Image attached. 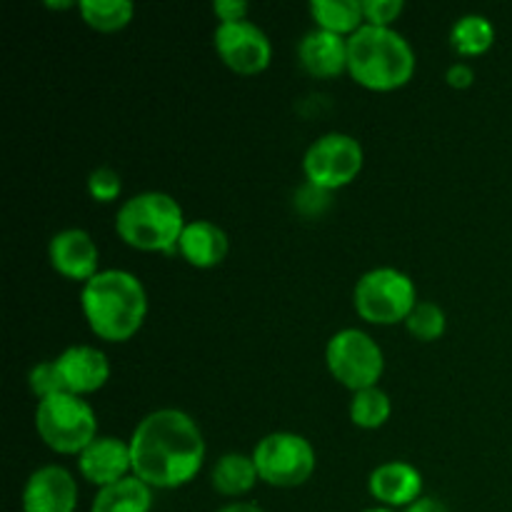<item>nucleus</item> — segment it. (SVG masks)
<instances>
[{"instance_id":"nucleus-1","label":"nucleus","mask_w":512,"mask_h":512,"mask_svg":"<svg viewBox=\"0 0 512 512\" xmlns=\"http://www.w3.org/2000/svg\"><path fill=\"white\" fill-rule=\"evenodd\" d=\"M133 475L153 490H175L195 480L205 463V438L185 410L160 408L130 435Z\"/></svg>"},{"instance_id":"nucleus-2","label":"nucleus","mask_w":512,"mask_h":512,"mask_svg":"<svg viewBox=\"0 0 512 512\" xmlns=\"http://www.w3.org/2000/svg\"><path fill=\"white\" fill-rule=\"evenodd\" d=\"M80 310L95 338L125 343L143 328L148 293L138 275L128 270H100L80 290Z\"/></svg>"},{"instance_id":"nucleus-3","label":"nucleus","mask_w":512,"mask_h":512,"mask_svg":"<svg viewBox=\"0 0 512 512\" xmlns=\"http://www.w3.org/2000/svg\"><path fill=\"white\" fill-rule=\"evenodd\" d=\"M415 50L395 28L368 25L348 38V75L365 90L393 93L415 75Z\"/></svg>"},{"instance_id":"nucleus-4","label":"nucleus","mask_w":512,"mask_h":512,"mask_svg":"<svg viewBox=\"0 0 512 512\" xmlns=\"http://www.w3.org/2000/svg\"><path fill=\"white\" fill-rule=\"evenodd\" d=\"M185 220L178 200L160 190H145L125 200L115 213V233L125 245L140 253L178 250Z\"/></svg>"},{"instance_id":"nucleus-5","label":"nucleus","mask_w":512,"mask_h":512,"mask_svg":"<svg viewBox=\"0 0 512 512\" xmlns=\"http://www.w3.org/2000/svg\"><path fill=\"white\" fill-rule=\"evenodd\" d=\"M35 433L58 455H80L98 438V418L88 400L60 393L35 408Z\"/></svg>"},{"instance_id":"nucleus-6","label":"nucleus","mask_w":512,"mask_h":512,"mask_svg":"<svg viewBox=\"0 0 512 512\" xmlns=\"http://www.w3.org/2000/svg\"><path fill=\"white\" fill-rule=\"evenodd\" d=\"M355 313L370 325H398L418 305L413 278L398 268H373L360 275L353 290Z\"/></svg>"},{"instance_id":"nucleus-7","label":"nucleus","mask_w":512,"mask_h":512,"mask_svg":"<svg viewBox=\"0 0 512 512\" xmlns=\"http://www.w3.org/2000/svg\"><path fill=\"white\" fill-rule=\"evenodd\" d=\"M253 463L265 485L290 490L300 488L313 478L318 455L305 435L278 430L260 438V443L253 448Z\"/></svg>"},{"instance_id":"nucleus-8","label":"nucleus","mask_w":512,"mask_h":512,"mask_svg":"<svg viewBox=\"0 0 512 512\" xmlns=\"http://www.w3.org/2000/svg\"><path fill=\"white\" fill-rule=\"evenodd\" d=\"M325 365L343 388L360 393L380 383L385 373V355L373 335L360 328H345L325 345Z\"/></svg>"},{"instance_id":"nucleus-9","label":"nucleus","mask_w":512,"mask_h":512,"mask_svg":"<svg viewBox=\"0 0 512 512\" xmlns=\"http://www.w3.org/2000/svg\"><path fill=\"white\" fill-rule=\"evenodd\" d=\"M365 165V150L358 138L348 133H325L310 143L303 155L305 183L328 193L345 188L360 175Z\"/></svg>"},{"instance_id":"nucleus-10","label":"nucleus","mask_w":512,"mask_h":512,"mask_svg":"<svg viewBox=\"0 0 512 512\" xmlns=\"http://www.w3.org/2000/svg\"><path fill=\"white\" fill-rule=\"evenodd\" d=\"M213 45L225 68L238 75L263 73L273 60V43H270L268 33L253 20L218 23L213 33Z\"/></svg>"},{"instance_id":"nucleus-11","label":"nucleus","mask_w":512,"mask_h":512,"mask_svg":"<svg viewBox=\"0 0 512 512\" xmlns=\"http://www.w3.org/2000/svg\"><path fill=\"white\" fill-rule=\"evenodd\" d=\"M20 505L23 512H75L78 480L63 465H43L25 480Z\"/></svg>"},{"instance_id":"nucleus-12","label":"nucleus","mask_w":512,"mask_h":512,"mask_svg":"<svg viewBox=\"0 0 512 512\" xmlns=\"http://www.w3.org/2000/svg\"><path fill=\"white\" fill-rule=\"evenodd\" d=\"M48 260L58 275L75 283H88L100 273V250L93 235L83 228H65L48 243Z\"/></svg>"},{"instance_id":"nucleus-13","label":"nucleus","mask_w":512,"mask_h":512,"mask_svg":"<svg viewBox=\"0 0 512 512\" xmlns=\"http://www.w3.org/2000/svg\"><path fill=\"white\" fill-rule=\"evenodd\" d=\"M78 470L85 483L95 488H108L118 480L133 475V455L128 440L113 435H98L83 453L78 455Z\"/></svg>"},{"instance_id":"nucleus-14","label":"nucleus","mask_w":512,"mask_h":512,"mask_svg":"<svg viewBox=\"0 0 512 512\" xmlns=\"http://www.w3.org/2000/svg\"><path fill=\"white\" fill-rule=\"evenodd\" d=\"M63 378L65 393L70 395H93L103 390L110 380V363L105 353L93 345H70L55 358Z\"/></svg>"},{"instance_id":"nucleus-15","label":"nucleus","mask_w":512,"mask_h":512,"mask_svg":"<svg viewBox=\"0 0 512 512\" xmlns=\"http://www.w3.org/2000/svg\"><path fill=\"white\" fill-rule=\"evenodd\" d=\"M368 490L380 508L400 512L423 498V473L405 460H388L370 473Z\"/></svg>"},{"instance_id":"nucleus-16","label":"nucleus","mask_w":512,"mask_h":512,"mask_svg":"<svg viewBox=\"0 0 512 512\" xmlns=\"http://www.w3.org/2000/svg\"><path fill=\"white\" fill-rule=\"evenodd\" d=\"M298 60L305 73L318 80H333L348 73V38L328 33V30H310L298 45Z\"/></svg>"},{"instance_id":"nucleus-17","label":"nucleus","mask_w":512,"mask_h":512,"mask_svg":"<svg viewBox=\"0 0 512 512\" xmlns=\"http://www.w3.org/2000/svg\"><path fill=\"white\" fill-rule=\"evenodd\" d=\"M230 240L220 225L213 220H193L185 225L183 235H180L178 253L188 265L198 270L218 268L225 258H228Z\"/></svg>"},{"instance_id":"nucleus-18","label":"nucleus","mask_w":512,"mask_h":512,"mask_svg":"<svg viewBox=\"0 0 512 512\" xmlns=\"http://www.w3.org/2000/svg\"><path fill=\"white\" fill-rule=\"evenodd\" d=\"M258 480L260 475L253 463V455L243 453H225L210 473V485L223 498H243L258 485Z\"/></svg>"},{"instance_id":"nucleus-19","label":"nucleus","mask_w":512,"mask_h":512,"mask_svg":"<svg viewBox=\"0 0 512 512\" xmlns=\"http://www.w3.org/2000/svg\"><path fill=\"white\" fill-rule=\"evenodd\" d=\"M153 510V488L130 475L118 483L100 488L95 493L90 512H150Z\"/></svg>"},{"instance_id":"nucleus-20","label":"nucleus","mask_w":512,"mask_h":512,"mask_svg":"<svg viewBox=\"0 0 512 512\" xmlns=\"http://www.w3.org/2000/svg\"><path fill=\"white\" fill-rule=\"evenodd\" d=\"M310 15L320 30L343 38H350L365 25L363 0H313Z\"/></svg>"},{"instance_id":"nucleus-21","label":"nucleus","mask_w":512,"mask_h":512,"mask_svg":"<svg viewBox=\"0 0 512 512\" xmlns=\"http://www.w3.org/2000/svg\"><path fill=\"white\" fill-rule=\"evenodd\" d=\"M495 43V25L485 15L468 13L460 15L450 28V48L460 58H480Z\"/></svg>"},{"instance_id":"nucleus-22","label":"nucleus","mask_w":512,"mask_h":512,"mask_svg":"<svg viewBox=\"0 0 512 512\" xmlns=\"http://www.w3.org/2000/svg\"><path fill=\"white\" fill-rule=\"evenodd\" d=\"M78 10L83 23L98 33H118L128 28L135 15L130 0H80Z\"/></svg>"},{"instance_id":"nucleus-23","label":"nucleus","mask_w":512,"mask_h":512,"mask_svg":"<svg viewBox=\"0 0 512 512\" xmlns=\"http://www.w3.org/2000/svg\"><path fill=\"white\" fill-rule=\"evenodd\" d=\"M393 415V403H390V395L383 388H368L353 393L350 400V420H353L355 428L360 430H378Z\"/></svg>"},{"instance_id":"nucleus-24","label":"nucleus","mask_w":512,"mask_h":512,"mask_svg":"<svg viewBox=\"0 0 512 512\" xmlns=\"http://www.w3.org/2000/svg\"><path fill=\"white\" fill-rule=\"evenodd\" d=\"M405 328L420 343H435L445 335L448 330V315L433 300H418V305L413 308V313L405 320Z\"/></svg>"},{"instance_id":"nucleus-25","label":"nucleus","mask_w":512,"mask_h":512,"mask_svg":"<svg viewBox=\"0 0 512 512\" xmlns=\"http://www.w3.org/2000/svg\"><path fill=\"white\" fill-rule=\"evenodd\" d=\"M28 388L30 393L40 400H48L53 395L65 393L63 378H60V370L55 360H43V363H35L28 373Z\"/></svg>"},{"instance_id":"nucleus-26","label":"nucleus","mask_w":512,"mask_h":512,"mask_svg":"<svg viewBox=\"0 0 512 512\" xmlns=\"http://www.w3.org/2000/svg\"><path fill=\"white\" fill-rule=\"evenodd\" d=\"M88 193L98 203H115L123 193V178H120L118 170L100 165L88 175Z\"/></svg>"},{"instance_id":"nucleus-27","label":"nucleus","mask_w":512,"mask_h":512,"mask_svg":"<svg viewBox=\"0 0 512 512\" xmlns=\"http://www.w3.org/2000/svg\"><path fill=\"white\" fill-rule=\"evenodd\" d=\"M403 10V0H363L365 23L378 25V28H393V23L403 15Z\"/></svg>"},{"instance_id":"nucleus-28","label":"nucleus","mask_w":512,"mask_h":512,"mask_svg":"<svg viewBox=\"0 0 512 512\" xmlns=\"http://www.w3.org/2000/svg\"><path fill=\"white\" fill-rule=\"evenodd\" d=\"M330 205V193L323 188H315V185L305 183L303 188L295 193V208L303 215H320L325 213Z\"/></svg>"},{"instance_id":"nucleus-29","label":"nucleus","mask_w":512,"mask_h":512,"mask_svg":"<svg viewBox=\"0 0 512 512\" xmlns=\"http://www.w3.org/2000/svg\"><path fill=\"white\" fill-rule=\"evenodd\" d=\"M213 13L220 23H240L248 20L250 5L245 0H215Z\"/></svg>"},{"instance_id":"nucleus-30","label":"nucleus","mask_w":512,"mask_h":512,"mask_svg":"<svg viewBox=\"0 0 512 512\" xmlns=\"http://www.w3.org/2000/svg\"><path fill=\"white\" fill-rule=\"evenodd\" d=\"M445 83L455 90L470 88L475 83V70L468 63H463V60H458V63H453L445 70Z\"/></svg>"},{"instance_id":"nucleus-31","label":"nucleus","mask_w":512,"mask_h":512,"mask_svg":"<svg viewBox=\"0 0 512 512\" xmlns=\"http://www.w3.org/2000/svg\"><path fill=\"white\" fill-rule=\"evenodd\" d=\"M403 512H450L448 505L438 498H430V495H423L420 500H415L410 508H405Z\"/></svg>"},{"instance_id":"nucleus-32","label":"nucleus","mask_w":512,"mask_h":512,"mask_svg":"<svg viewBox=\"0 0 512 512\" xmlns=\"http://www.w3.org/2000/svg\"><path fill=\"white\" fill-rule=\"evenodd\" d=\"M215 512H265V510L260 508V505L248 503V500H233V503L223 505V508Z\"/></svg>"},{"instance_id":"nucleus-33","label":"nucleus","mask_w":512,"mask_h":512,"mask_svg":"<svg viewBox=\"0 0 512 512\" xmlns=\"http://www.w3.org/2000/svg\"><path fill=\"white\" fill-rule=\"evenodd\" d=\"M363 512H398V510H390V508H368V510H363Z\"/></svg>"}]
</instances>
